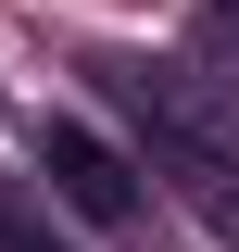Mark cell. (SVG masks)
<instances>
[{"mask_svg":"<svg viewBox=\"0 0 239 252\" xmlns=\"http://www.w3.org/2000/svg\"><path fill=\"white\" fill-rule=\"evenodd\" d=\"M0 252H76V240L51 227V202H38L26 177H0Z\"/></svg>","mask_w":239,"mask_h":252,"instance_id":"277c9868","label":"cell"},{"mask_svg":"<svg viewBox=\"0 0 239 252\" xmlns=\"http://www.w3.org/2000/svg\"><path fill=\"white\" fill-rule=\"evenodd\" d=\"M38 177H51L63 215H89V227H126V215H139L126 152H114V139H89V126H38Z\"/></svg>","mask_w":239,"mask_h":252,"instance_id":"7a4b0ae2","label":"cell"},{"mask_svg":"<svg viewBox=\"0 0 239 252\" xmlns=\"http://www.w3.org/2000/svg\"><path fill=\"white\" fill-rule=\"evenodd\" d=\"M202 38H214V51H239V0H202Z\"/></svg>","mask_w":239,"mask_h":252,"instance_id":"5b68a950","label":"cell"},{"mask_svg":"<svg viewBox=\"0 0 239 252\" xmlns=\"http://www.w3.org/2000/svg\"><path fill=\"white\" fill-rule=\"evenodd\" d=\"M89 76H114V101H139L164 139H189V152L239 164V89H214V76H189V63H139V51H101Z\"/></svg>","mask_w":239,"mask_h":252,"instance_id":"6da1fadb","label":"cell"},{"mask_svg":"<svg viewBox=\"0 0 239 252\" xmlns=\"http://www.w3.org/2000/svg\"><path fill=\"white\" fill-rule=\"evenodd\" d=\"M164 164H177V189H189V215H202V240H214V252H239V164L189 152V139H164Z\"/></svg>","mask_w":239,"mask_h":252,"instance_id":"3957f363","label":"cell"}]
</instances>
